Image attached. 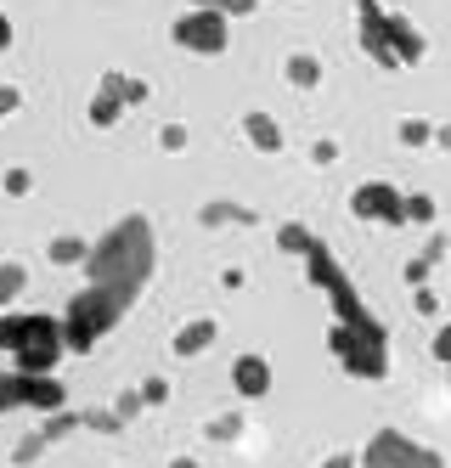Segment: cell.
Instances as JSON below:
<instances>
[{
	"instance_id": "obj_26",
	"label": "cell",
	"mask_w": 451,
	"mask_h": 468,
	"mask_svg": "<svg viewBox=\"0 0 451 468\" xmlns=\"http://www.w3.org/2000/svg\"><path fill=\"white\" fill-rule=\"evenodd\" d=\"M187 6H203V12H220V17H249L260 0H187Z\"/></svg>"
},
{
	"instance_id": "obj_7",
	"label": "cell",
	"mask_w": 451,
	"mask_h": 468,
	"mask_svg": "<svg viewBox=\"0 0 451 468\" xmlns=\"http://www.w3.org/2000/svg\"><path fill=\"white\" fill-rule=\"evenodd\" d=\"M169 40H176L181 51H192V57H220L231 46V17L203 12V6H187L176 23H169Z\"/></svg>"
},
{
	"instance_id": "obj_9",
	"label": "cell",
	"mask_w": 451,
	"mask_h": 468,
	"mask_svg": "<svg viewBox=\"0 0 451 468\" xmlns=\"http://www.w3.org/2000/svg\"><path fill=\"white\" fill-rule=\"evenodd\" d=\"M384 6L378 0H356V35H361V51L378 62V69H401L395 62V51H390V35H384Z\"/></svg>"
},
{
	"instance_id": "obj_16",
	"label": "cell",
	"mask_w": 451,
	"mask_h": 468,
	"mask_svg": "<svg viewBox=\"0 0 451 468\" xmlns=\"http://www.w3.org/2000/svg\"><path fill=\"white\" fill-rule=\"evenodd\" d=\"M288 85H294V90H317V85H322V57L294 51V57H288Z\"/></svg>"
},
{
	"instance_id": "obj_19",
	"label": "cell",
	"mask_w": 451,
	"mask_h": 468,
	"mask_svg": "<svg viewBox=\"0 0 451 468\" xmlns=\"http://www.w3.org/2000/svg\"><path fill=\"white\" fill-rule=\"evenodd\" d=\"M74 429H80V412H68V407H62V412H46V423L34 429V434H40L46 446H57V441H68Z\"/></svg>"
},
{
	"instance_id": "obj_11",
	"label": "cell",
	"mask_w": 451,
	"mask_h": 468,
	"mask_svg": "<svg viewBox=\"0 0 451 468\" xmlns=\"http://www.w3.org/2000/svg\"><path fill=\"white\" fill-rule=\"evenodd\" d=\"M271 384H276V373H271L265 356H237V361H231V389H237L242 400L271 395Z\"/></svg>"
},
{
	"instance_id": "obj_2",
	"label": "cell",
	"mask_w": 451,
	"mask_h": 468,
	"mask_svg": "<svg viewBox=\"0 0 451 468\" xmlns=\"http://www.w3.org/2000/svg\"><path fill=\"white\" fill-rule=\"evenodd\" d=\"M130 305H135L130 293L102 288V282H85L74 299H68V311H62V345L74 350V356L96 350V339H108V333L124 322V311H130Z\"/></svg>"
},
{
	"instance_id": "obj_13",
	"label": "cell",
	"mask_w": 451,
	"mask_h": 468,
	"mask_svg": "<svg viewBox=\"0 0 451 468\" xmlns=\"http://www.w3.org/2000/svg\"><path fill=\"white\" fill-rule=\"evenodd\" d=\"M198 220L209 226V231H215V226H260V215H254L249 204H231V197H209V204L198 209Z\"/></svg>"
},
{
	"instance_id": "obj_39",
	"label": "cell",
	"mask_w": 451,
	"mask_h": 468,
	"mask_svg": "<svg viewBox=\"0 0 451 468\" xmlns=\"http://www.w3.org/2000/svg\"><path fill=\"white\" fill-rule=\"evenodd\" d=\"M435 147H446V153H451V124H435Z\"/></svg>"
},
{
	"instance_id": "obj_36",
	"label": "cell",
	"mask_w": 451,
	"mask_h": 468,
	"mask_svg": "<svg viewBox=\"0 0 451 468\" xmlns=\"http://www.w3.org/2000/svg\"><path fill=\"white\" fill-rule=\"evenodd\" d=\"M310 158H317V164H333V158H338V147H333V142H317V147H310Z\"/></svg>"
},
{
	"instance_id": "obj_34",
	"label": "cell",
	"mask_w": 451,
	"mask_h": 468,
	"mask_svg": "<svg viewBox=\"0 0 451 468\" xmlns=\"http://www.w3.org/2000/svg\"><path fill=\"white\" fill-rule=\"evenodd\" d=\"M446 249H451V243H446V231H435L429 249H424V260H429V265H440V260H446Z\"/></svg>"
},
{
	"instance_id": "obj_25",
	"label": "cell",
	"mask_w": 451,
	"mask_h": 468,
	"mask_svg": "<svg viewBox=\"0 0 451 468\" xmlns=\"http://www.w3.org/2000/svg\"><path fill=\"white\" fill-rule=\"evenodd\" d=\"M203 434H209V441H237V434H242V418L237 412H220V418H209V423H203Z\"/></svg>"
},
{
	"instance_id": "obj_18",
	"label": "cell",
	"mask_w": 451,
	"mask_h": 468,
	"mask_svg": "<svg viewBox=\"0 0 451 468\" xmlns=\"http://www.w3.org/2000/svg\"><path fill=\"white\" fill-rule=\"evenodd\" d=\"M23 288H28V265H17V260H0V311H12Z\"/></svg>"
},
{
	"instance_id": "obj_14",
	"label": "cell",
	"mask_w": 451,
	"mask_h": 468,
	"mask_svg": "<svg viewBox=\"0 0 451 468\" xmlns=\"http://www.w3.org/2000/svg\"><path fill=\"white\" fill-rule=\"evenodd\" d=\"M215 339H220V322H209V316H198V322H187V327L176 333V345H169V350H176V356L187 361V356H203V350H209Z\"/></svg>"
},
{
	"instance_id": "obj_5",
	"label": "cell",
	"mask_w": 451,
	"mask_h": 468,
	"mask_svg": "<svg viewBox=\"0 0 451 468\" xmlns=\"http://www.w3.org/2000/svg\"><path fill=\"white\" fill-rule=\"evenodd\" d=\"M356 468H446V457L424 441H412L406 429H378L356 452Z\"/></svg>"
},
{
	"instance_id": "obj_4",
	"label": "cell",
	"mask_w": 451,
	"mask_h": 468,
	"mask_svg": "<svg viewBox=\"0 0 451 468\" xmlns=\"http://www.w3.org/2000/svg\"><path fill=\"white\" fill-rule=\"evenodd\" d=\"M328 350L338 356V367L350 378H367V384H378L390 373V333H384V322L378 327H328Z\"/></svg>"
},
{
	"instance_id": "obj_35",
	"label": "cell",
	"mask_w": 451,
	"mask_h": 468,
	"mask_svg": "<svg viewBox=\"0 0 451 468\" xmlns=\"http://www.w3.org/2000/svg\"><path fill=\"white\" fill-rule=\"evenodd\" d=\"M412 305H418V311H424V316H435V311H440V299H435V293H429V288H418V293H412Z\"/></svg>"
},
{
	"instance_id": "obj_37",
	"label": "cell",
	"mask_w": 451,
	"mask_h": 468,
	"mask_svg": "<svg viewBox=\"0 0 451 468\" xmlns=\"http://www.w3.org/2000/svg\"><path fill=\"white\" fill-rule=\"evenodd\" d=\"M322 468H356V452H333V457H328Z\"/></svg>"
},
{
	"instance_id": "obj_28",
	"label": "cell",
	"mask_w": 451,
	"mask_h": 468,
	"mask_svg": "<svg viewBox=\"0 0 451 468\" xmlns=\"http://www.w3.org/2000/svg\"><path fill=\"white\" fill-rule=\"evenodd\" d=\"M142 407H147V400H142V389H124V395L113 400V412H119V423H130V418L142 412Z\"/></svg>"
},
{
	"instance_id": "obj_17",
	"label": "cell",
	"mask_w": 451,
	"mask_h": 468,
	"mask_svg": "<svg viewBox=\"0 0 451 468\" xmlns=\"http://www.w3.org/2000/svg\"><path fill=\"white\" fill-rule=\"evenodd\" d=\"M119 119H124V102H119L108 85H96V96H91V124H96V130H113Z\"/></svg>"
},
{
	"instance_id": "obj_6",
	"label": "cell",
	"mask_w": 451,
	"mask_h": 468,
	"mask_svg": "<svg viewBox=\"0 0 451 468\" xmlns=\"http://www.w3.org/2000/svg\"><path fill=\"white\" fill-rule=\"evenodd\" d=\"M62 412L68 389L57 384V373H17V367H0V412Z\"/></svg>"
},
{
	"instance_id": "obj_12",
	"label": "cell",
	"mask_w": 451,
	"mask_h": 468,
	"mask_svg": "<svg viewBox=\"0 0 451 468\" xmlns=\"http://www.w3.org/2000/svg\"><path fill=\"white\" fill-rule=\"evenodd\" d=\"M242 136H249V147H254V153H283V124H276L265 108L242 113Z\"/></svg>"
},
{
	"instance_id": "obj_27",
	"label": "cell",
	"mask_w": 451,
	"mask_h": 468,
	"mask_svg": "<svg viewBox=\"0 0 451 468\" xmlns=\"http://www.w3.org/2000/svg\"><path fill=\"white\" fill-rule=\"evenodd\" d=\"M46 452H51V446L40 441V434H23V441L12 446V463H17V468H28V463H40Z\"/></svg>"
},
{
	"instance_id": "obj_1",
	"label": "cell",
	"mask_w": 451,
	"mask_h": 468,
	"mask_svg": "<svg viewBox=\"0 0 451 468\" xmlns=\"http://www.w3.org/2000/svg\"><path fill=\"white\" fill-rule=\"evenodd\" d=\"M153 265H158V238H153V220L147 215H124L113 220L85 254V277L102 288H119L130 299H142V288L153 282Z\"/></svg>"
},
{
	"instance_id": "obj_15",
	"label": "cell",
	"mask_w": 451,
	"mask_h": 468,
	"mask_svg": "<svg viewBox=\"0 0 451 468\" xmlns=\"http://www.w3.org/2000/svg\"><path fill=\"white\" fill-rule=\"evenodd\" d=\"M102 85H108V90L119 96V102H124V108H142L147 96H153V85H147V80H130V74H119V69H108V74H102Z\"/></svg>"
},
{
	"instance_id": "obj_8",
	"label": "cell",
	"mask_w": 451,
	"mask_h": 468,
	"mask_svg": "<svg viewBox=\"0 0 451 468\" xmlns=\"http://www.w3.org/2000/svg\"><path fill=\"white\" fill-rule=\"evenodd\" d=\"M350 215L372 226H406V192H395L390 181H361L350 192Z\"/></svg>"
},
{
	"instance_id": "obj_22",
	"label": "cell",
	"mask_w": 451,
	"mask_h": 468,
	"mask_svg": "<svg viewBox=\"0 0 451 468\" xmlns=\"http://www.w3.org/2000/svg\"><path fill=\"white\" fill-rule=\"evenodd\" d=\"M395 136H401V147H429V142H435V124H429V119H401Z\"/></svg>"
},
{
	"instance_id": "obj_31",
	"label": "cell",
	"mask_w": 451,
	"mask_h": 468,
	"mask_svg": "<svg viewBox=\"0 0 451 468\" xmlns=\"http://www.w3.org/2000/svg\"><path fill=\"white\" fill-rule=\"evenodd\" d=\"M429 271H435V265H429L424 254H418V260H406V282H412V288H424V282H429Z\"/></svg>"
},
{
	"instance_id": "obj_23",
	"label": "cell",
	"mask_w": 451,
	"mask_h": 468,
	"mask_svg": "<svg viewBox=\"0 0 451 468\" xmlns=\"http://www.w3.org/2000/svg\"><path fill=\"white\" fill-rule=\"evenodd\" d=\"M406 226H435V197L429 192H406Z\"/></svg>"
},
{
	"instance_id": "obj_33",
	"label": "cell",
	"mask_w": 451,
	"mask_h": 468,
	"mask_svg": "<svg viewBox=\"0 0 451 468\" xmlns=\"http://www.w3.org/2000/svg\"><path fill=\"white\" fill-rule=\"evenodd\" d=\"M28 186H34V176H28V170H6V192H12V197H23Z\"/></svg>"
},
{
	"instance_id": "obj_40",
	"label": "cell",
	"mask_w": 451,
	"mask_h": 468,
	"mask_svg": "<svg viewBox=\"0 0 451 468\" xmlns=\"http://www.w3.org/2000/svg\"><path fill=\"white\" fill-rule=\"evenodd\" d=\"M169 468H198V457H176V463H169Z\"/></svg>"
},
{
	"instance_id": "obj_24",
	"label": "cell",
	"mask_w": 451,
	"mask_h": 468,
	"mask_svg": "<svg viewBox=\"0 0 451 468\" xmlns=\"http://www.w3.org/2000/svg\"><path fill=\"white\" fill-rule=\"evenodd\" d=\"M80 429H96V434H119L124 423H119V412H113V407H91V412H80Z\"/></svg>"
},
{
	"instance_id": "obj_38",
	"label": "cell",
	"mask_w": 451,
	"mask_h": 468,
	"mask_svg": "<svg viewBox=\"0 0 451 468\" xmlns=\"http://www.w3.org/2000/svg\"><path fill=\"white\" fill-rule=\"evenodd\" d=\"M6 46H12V17L0 12V51H6Z\"/></svg>"
},
{
	"instance_id": "obj_32",
	"label": "cell",
	"mask_w": 451,
	"mask_h": 468,
	"mask_svg": "<svg viewBox=\"0 0 451 468\" xmlns=\"http://www.w3.org/2000/svg\"><path fill=\"white\" fill-rule=\"evenodd\" d=\"M17 108H23V90L17 85H0V119H12Z\"/></svg>"
},
{
	"instance_id": "obj_20",
	"label": "cell",
	"mask_w": 451,
	"mask_h": 468,
	"mask_svg": "<svg viewBox=\"0 0 451 468\" xmlns=\"http://www.w3.org/2000/svg\"><path fill=\"white\" fill-rule=\"evenodd\" d=\"M310 243H317V231H310V226H299V220L276 226V249H283V254H299V260H305V249H310Z\"/></svg>"
},
{
	"instance_id": "obj_21",
	"label": "cell",
	"mask_w": 451,
	"mask_h": 468,
	"mask_svg": "<svg viewBox=\"0 0 451 468\" xmlns=\"http://www.w3.org/2000/svg\"><path fill=\"white\" fill-rule=\"evenodd\" d=\"M91 243L85 238H51V265H85Z\"/></svg>"
},
{
	"instance_id": "obj_29",
	"label": "cell",
	"mask_w": 451,
	"mask_h": 468,
	"mask_svg": "<svg viewBox=\"0 0 451 468\" xmlns=\"http://www.w3.org/2000/svg\"><path fill=\"white\" fill-rule=\"evenodd\" d=\"M135 389H142V400H147V407H164V400H169V378H142Z\"/></svg>"
},
{
	"instance_id": "obj_30",
	"label": "cell",
	"mask_w": 451,
	"mask_h": 468,
	"mask_svg": "<svg viewBox=\"0 0 451 468\" xmlns=\"http://www.w3.org/2000/svg\"><path fill=\"white\" fill-rule=\"evenodd\" d=\"M158 147H164V153H181V147H187V124H164V130H158Z\"/></svg>"
},
{
	"instance_id": "obj_10",
	"label": "cell",
	"mask_w": 451,
	"mask_h": 468,
	"mask_svg": "<svg viewBox=\"0 0 451 468\" xmlns=\"http://www.w3.org/2000/svg\"><path fill=\"white\" fill-rule=\"evenodd\" d=\"M384 35H390V51H395V62H401V69H418V62L429 57L424 28L412 23V17H401V12H390V17H384Z\"/></svg>"
},
{
	"instance_id": "obj_3",
	"label": "cell",
	"mask_w": 451,
	"mask_h": 468,
	"mask_svg": "<svg viewBox=\"0 0 451 468\" xmlns=\"http://www.w3.org/2000/svg\"><path fill=\"white\" fill-rule=\"evenodd\" d=\"M305 271H310V282H317V288L328 293V305H333V322H338V327H378V316L367 311V299L356 293V282L344 277L338 254H333L322 238L305 249Z\"/></svg>"
}]
</instances>
